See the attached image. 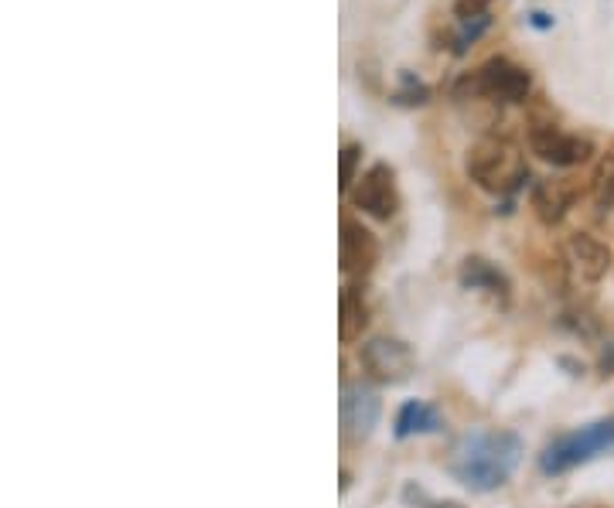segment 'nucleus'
<instances>
[{"instance_id": "nucleus-1", "label": "nucleus", "mask_w": 614, "mask_h": 508, "mask_svg": "<svg viewBox=\"0 0 614 508\" xmlns=\"http://www.w3.org/2000/svg\"><path fill=\"white\" fill-rule=\"evenodd\" d=\"M519 454L522 440L516 433H475L454 447L451 471L471 491H492L509 481V474L519 464Z\"/></svg>"}, {"instance_id": "nucleus-2", "label": "nucleus", "mask_w": 614, "mask_h": 508, "mask_svg": "<svg viewBox=\"0 0 614 508\" xmlns=\"http://www.w3.org/2000/svg\"><path fill=\"white\" fill-rule=\"evenodd\" d=\"M464 171H468V178L475 181L478 188L492 191V195H509V191H516L522 181L529 178L519 151L502 137L478 140V144L468 151Z\"/></svg>"}, {"instance_id": "nucleus-3", "label": "nucleus", "mask_w": 614, "mask_h": 508, "mask_svg": "<svg viewBox=\"0 0 614 508\" xmlns=\"http://www.w3.org/2000/svg\"><path fill=\"white\" fill-rule=\"evenodd\" d=\"M611 447H614V416L560 437L557 444L546 447L539 468L546 474H560V471H570V468H577V464L591 461V457H597L601 451H611Z\"/></svg>"}, {"instance_id": "nucleus-4", "label": "nucleus", "mask_w": 614, "mask_h": 508, "mask_svg": "<svg viewBox=\"0 0 614 508\" xmlns=\"http://www.w3.org/2000/svg\"><path fill=\"white\" fill-rule=\"evenodd\" d=\"M529 93V72L512 65L509 58H492L478 72L458 82V96H488L505 103H522Z\"/></svg>"}, {"instance_id": "nucleus-5", "label": "nucleus", "mask_w": 614, "mask_h": 508, "mask_svg": "<svg viewBox=\"0 0 614 508\" xmlns=\"http://www.w3.org/2000/svg\"><path fill=\"white\" fill-rule=\"evenodd\" d=\"M362 365L369 369L372 379L379 382H403L410 379L413 365H417V358H413L410 345L400 338H372L362 345Z\"/></svg>"}, {"instance_id": "nucleus-6", "label": "nucleus", "mask_w": 614, "mask_h": 508, "mask_svg": "<svg viewBox=\"0 0 614 508\" xmlns=\"http://www.w3.org/2000/svg\"><path fill=\"white\" fill-rule=\"evenodd\" d=\"M352 205L362 208L365 215H372V219H379V222L393 219L396 205H400L396 185H393V171H389L386 164H372L352 191Z\"/></svg>"}, {"instance_id": "nucleus-7", "label": "nucleus", "mask_w": 614, "mask_h": 508, "mask_svg": "<svg viewBox=\"0 0 614 508\" xmlns=\"http://www.w3.org/2000/svg\"><path fill=\"white\" fill-rule=\"evenodd\" d=\"M529 144L543 161L557 164V168H574V164H584L591 157V140L570 137V133H560L557 127H536Z\"/></svg>"}, {"instance_id": "nucleus-8", "label": "nucleus", "mask_w": 614, "mask_h": 508, "mask_svg": "<svg viewBox=\"0 0 614 508\" xmlns=\"http://www.w3.org/2000/svg\"><path fill=\"white\" fill-rule=\"evenodd\" d=\"M563 256H567L570 270L587 283H597L611 270V249L597 243L594 236H587V232H574L563 246Z\"/></svg>"}, {"instance_id": "nucleus-9", "label": "nucleus", "mask_w": 614, "mask_h": 508, "mask_svg": "<svg viewBox=\"0 0 614 508\" xmlns=\"http://www.w3.org/2000/svg\"><path fill=\"white\" fill-rule=\"evenodd\" d=\"M379 423V396L372 389L348 386L342 396V433L345 440H365Z\"/></svg>"}, {"instance_id": "nucleus-10", "label": "nucleus", "mask_w": 614, "mask_h": 508, "mask_svg": "<svg viewBox=\"0 0 614 508\" xmlns=\"http://www.w3.org/2000/svg\"><path fill=\"white\" fill-rule=\"evenodd\" d=\"M376 260V243L359 222H342V270L345 273H365Z\"/></svg>"}, {"instance_id": "nucleus-11", "label": "nucleus", "mask_w": 614, "mask_h": 508, "mask_svg": "<svg viewBox=\"0 0 614 508\" xmlns=\"http://www.w3.org/2000/svg\"><path fill=\"white\" fill-rule=\"evenodd\" d=\"M570 202H574V185H567V181H539L533 191V208L546 226H557L567 215Z\"/></svg>"}, {"instance_id": "nucleus-12", "label": "nucleus", "mask_w": 614, "mask_h": 508, "mask_svg": "<svg viewBox=\"0 0 614 508\" xmlns=\"http://www.w3.org/2000/svg\"><path fill=\"white\" fill-rule=\"evenodd\" d=\"M461 283H464V287H471V290H485V294L499 297V301H505V294H509V283H505V277L488 260H481V256L464 260Z\"/></svg>"}, {"instance_id": "nucleus-13", "label": "nucleus", "mask_w": 614, "mask_h": 508, "mask_svg": "<svg viewBox=\"0 0 614 508\" xmlns=\"http://www.w3.org/2000/svg\"><path fill=\"white\" fill-rule=\"evenodd\" d=\"M591 198L601 212H611L614 208V154H604L594 168L591 178Z\"/></svg>"}, {"instance_id": "nucleus-14", "label": "nucleus", "mask_w": 614, "mask_h": 508, "mask_svg": "<svg viewBox=\"0 0 614 508\" xmlns=\"http://www.w3.org/2000/svg\"><path fill=\"white\" fill-rule=\"evenodd\" d=\"M365 304H362V294H355V290H345L342 294V321H338V335L342 341H355L362 335L365 328Z\"/></svg>"}, {"instance_id": "nucleus-15", "label": "nucleus", "mask_w": 614, "mask_h": 508, "mask_svg": "<svg viewBox=\"0 0 614 508\" xmlns=\"http://www.w3.org/2000/svg\"><path fill=\"white\" fill-rule=\"evenodd\" d=\"M434 427H437V416L423 403H406L400 410V420H396V433H400V437H410L413 430L423 433V430H434Z\"/></svg>"}, {"instance_id": "nucleus-16", "label": "nucleus", "mask_w": 614, "mask_h": 508, "mask_svg": "<svg viewBox=\"0 0 614 508\" xmlns=\"http://www.w3.org/2000/svg\"><path fill=\"white\" fill-rule=\"evenodd\" d=\"M359 157H362V147L359 144H348L345 151H342V191L352 188V181H355V164H359Z\"/></svg>"}, {"instance_id": "nucleus-17", "label": "nucleus", "mask_w": 614, "mask_h": 508, "mask_svg": "<svg viewBox=\"0 0 614 508\" xmlns=\"http://www.w3.org/2000/svg\"><path fill=\"white\" fill-rule=\"evenodd\" d=\"M488 4H492V0H458V18H461V21L481 18Z\"/></svg>"}, {"instance_id": "nucleus-18", "label": "nucleus", "mask_w": 614, "mask_h": 508, "mask_svg": "<svg viewBox=\"0 0 614 508\" xmlns=\"http://www.w3.org/2000/svg\"><path fill=\"white\" fill-rule=\"evenodd\" d=\"M601 369H604V376H614V345H611V355L604 352V358H601Z\"/></svg>"}, {"instance_id": "nucleus-19", "label": "nucleus", "mask_w": 614, "mask_h": 508, "mask_svg": "<svg viewBox=\"0 0 614 508\" xmlns=\"http://www.w3.org/2000/svg\"><path fill=\"white\" fill-rule=\"evenodd\" d=\"M529 21H533L536 28H550V24H553V18H550V14H543V11H536L533 18H529Z\"/></svg>"}, {"instance_id": "nucleus-20", "label": "nucleus", "mask_w": 614, "mask_h": 508, "mask_svg": "<svg viewBox=\"0 0 614 508\" xmlns=\"http://www.w3.org/2000/svg\"><path fill=\"white\" fill-rule=\"evenodd\" d=\"M434 508H461L458 502H447V505H434Z\"/></svg>"}]
</instances>
